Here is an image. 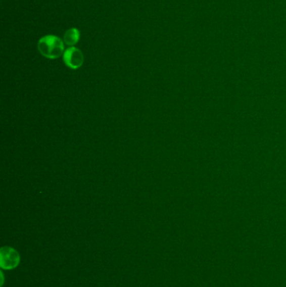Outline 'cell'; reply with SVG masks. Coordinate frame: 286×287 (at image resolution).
I'll return each mask as SVG.
<instances>
[{
    "instance_id": "6da1fadb",
    "label": "cell",
    "mask_w": 286,
    "mask_h": 287,
    "mask_svg": "<svg viewBox=\"0 0 286 287\" xmlns=\"http://www.w3.org/2000/svg\"><path fill=\"white\" fill-rule=\"evenodd\" d=\"M40 54L48 59H57L65 52V43L57 35H45L38 41Z\"/></svg>"
},
{
    "instance_id": "7a4b0ae2",
    "label": "cell",
    "mask_w": 286,
    "mask_h": 287,
    "mask_svg": "<svg viewBox=\"0 0 286 287\" xmlns=\"http://www.w3.org/2000/svg\"><path fill=\"white\" fill-rule=\"evenodd\" d=\"M20 263V255L17 250L10 246H4L0 250V267L3 270H15Z\"/></svg>"
},
{
    "instance_id": "3957f363",
    "label": "cell",
    "mask_w": 286,
    "mask_h": 287,
    "mask_svg": "<svg viewBox=\"0 0 286 287\" xmlns=\"http://www.w3.org/2000/svg\"><path fill=\"white\" fill-rule=\"evenodd\" d=\"M63 61L67 67L72 70H77L82 67L83 64V54L79 49L72 46L65 51L64 54H63Z\"/></svg>"
},
{
    "instance_id": "277c9868",
    "label": "cell",
    "mask_w": 286,
    "mask_h": 287,
    "mask_svg": "<svg viewBox=\"0 0 286 287\" xmlns=\"http://www.w3.org/2000/svg\"><path fill=\"white\" fill-rule=\"evenodd\" d=\"M80 31L77 28H71L67 30L64 34L63 41L65 44L69 45L70 47L74 46L80 40Z\"/></svg>"
}]
</instances>
